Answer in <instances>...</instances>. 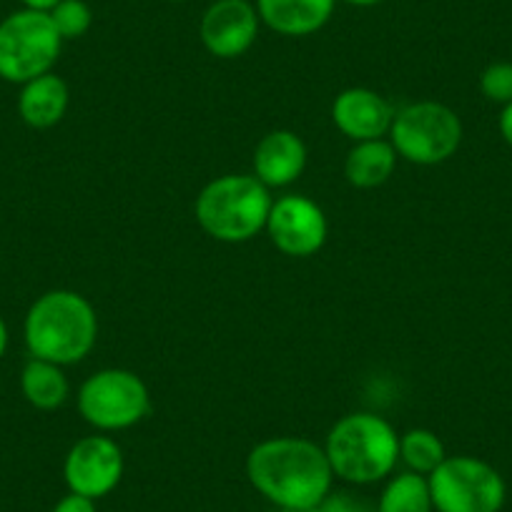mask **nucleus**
<instances>
[{"instance_id":"f257e3e1","label":"nucleus","mask_w":512,"mask_h":512,"mask_svg":"<svg viewBox=\"0 0 512 512\" xmlns=\"http://www.w3.org/2000/svg\"><path fill=\"white\" fill-rule=\"evenodd\" d=\"M251 487L284 512H309L332 492L334 472L322 445L307 437H272L246 457Z\"/></svg>"},{"instance_id":"f03ea898","label":"nucleus","mask_w":512,"mask_h":512,"mask_svg":"<svg viewBox=\"0 0 512 512\" xmlns=\"http://www.w3.org/2000/svg\"><path fill=\"white\" fill-rule=\"evenodd\" d=\"M31 357L53 364H76L91 354L98 337L93 304L71 289H53L31 304L23 324Z\"/></svg>"},{"instance_id":"7ed1b4c3","label":"nucleus","mask_w":512,"mask_h":512,"mask_svg":"<svg viewBox=\"0 0 512 512\" xmlns=\"http://www.w3.org/2000/svg\"><path fill=\"white\" fill-rule=\"evenodd\" d=\"M324 452L334 477L352 485H372L392 475L400 462V435L374 412H352L329 430Z\"/></svg>"},{"instance_id":"20e7f679","label":"nucleus","mask_w":512,"mask_h":512,"mask_svg":"<svg viewBox=\"0 0 512 512\" xmlns=\"http://www.w3.org/2000/svg\"><path fill=\"white\" fill-rule=\"evenodd\" d=\"M272 204L269 189L254 174H226L196 196V221L216 241L241 244L267 229Z\"/></svg>"},{"instance_id":"39448f33","label":"nucleus","mask_w":512,"mask_h":512,"mask_svg":"<svg viewBox=\"0 0 512 512\" xmlns=\"http://www.w3.org/2000/svg\"><path fill=\"white\" fill-rule=\"evenodd\" d=\"M61 48L63 38L58 36L51 16L21 8L0 21V78L23 86L46 76L56 66Z\"/></svg>"},{"instance_id":"423d86ee","label":"nucleus","mask_w":512,"mask_h":512,"mask_svg":"<svg viewBox=\"0 0 512 512\" xmlns=\"http://www.w3.org/2000/svg\"><path fill=\"white\" fill-rule=\"evenodd\" d=\"M390 144L410 164L435 166L452 159L462 144V121L450 106L417 101L395 113Z\"/></svg>"},{"instance_id":"0eeeda50","label":"nucleus","mask_w":512,"mask_h":512,"mask_svg":"<svg viewBox=\"0 0 512 512\" xmlns=\"http://www.w3.org/2000/svg\"><path fill=\"white\" fill-rule=\"evenodd\" d=\"M151 410L149 387L128 369H101L78 390V412L101 432H118L139 425Z\"/></svg>"},{"instance_id":"6e6552de","label":"nucleus","mask_w":512,"mask_h":512,"mask_svg":"<svg viewBox=\"0 0 512 512\" xmlns=\"http://www.w3.org/2000/svg\"><path fill=\"white\" fill-rule=\"evenodd\" d=\"M427 482L437 512H500L507 497L500 472L470 455L445 457Z\"/></svg>"},{"instance_id":"1a4fd4ad","label":"nucleus","mask_w":512,"mask_h":512,"mask_svg":"<svg viewBox=\"0 0 512 512\" xmlns=\"http://www.w3.org/2000/svg\"><path fill=\"white\" fill-rule=\"evenodd\" d=\"M68 492L91 497H106L123 477V452L111 437L91 435L78 440L63 462Z\"/></svg>"},{"instance_id":"9d476101","label":"nucleus","mask_w":512,"mask_h":512,"mask_svg":"<svg viewBox=\"0 0 512 512\" xmlns=\"http://www.w3.org/2000/svg\"><path fill=\"white\" fill-rule=\"evenodd\" d=\"M267 231L272 244L287 256H312L327 241V216L322 206L307 196L289 194L272 204L267 219Z\"/></svg>"},{"instance_id":"9b49d317","label":"nucleus","mask_w":512,"mask_h":512,"mask_svg":"<svg viewBox=\"0 0 512 512\" xmlns=\"http://www.w3.org/2000/svg\"><path fill=\"white\" fill-rule=\"evenodd\" d=\"M259 13L251 0H214L201 16L199 36L216 58H239L259 38Z\"/></svg>"},{"instance_id":"f8f14e48","label":"nucleus","mask_w":512,"mask_h":512,"mask_svg":"<svg viewBox=\"0 0 512 512\" xmlns=\"http://www.w3.org/2000/svg\"><path fill=\"white\" fill-rule=\"evenodd\" d=\"M395 113L392 103L372 88H347L334 98L332 121L347 139L359 144L390 134Z\"/></svg>"},{"instance_id":"ddd939ff","label":"nucleus","mask_w":512,"mask_h":512,"mask_svg":"<svg viewBox=\"0 0 512 512\" xmlns=\"http://www.w3.org/2000/svg\"><path fill=\"white\" fill-rule=\"evenodd\" d=\"M307 146L294 131L277 128L254 149V176L267 189H284L304 174Z\"/></svg>"},{"instance_id":"4468645a","label":"nucleus","mask_w":512,"mask_h":512,"mask_svg":"<svg viewBox=\"0 0 512 512\" xmlns=\"http://www.w3.org/2000/svg\"><path fill=\"white\" fill-rule=\"evenodd\" d=\"M262 26L287 38L322 31L334 16L337 0H254Z\"/></svg>"},{"instance_id":"2eb2a0df","label":"nucleus","mask_w":512,"mask_h":512,"mask_svg":"<svg viewBox=\"0 0 512 512\" xmlns=\"http://www.w3.org/2000/svg\"><path fill=\"white\" fill-rule=\"evenodd\" d=\"M68 98L71 93H68L66 81L51 71L23 83L21 96H18V113L31 128H51L66 116Z\"/></svg>"},{"instance_id":"dca6fc26","label":"nucleus","mask_w":512,"mask_h":512,"mask_svg":"<svg viewBox=\"0 0 512 512\" xmlns=\"http://www.w3.org/2000/svg\"><path fill=\"white\" fill-rule=\"evenodd\" d=\"M397 169V151L390 141H359L344 161V176L357 189H377L387 184Z\"/></svg>"},{"instance_id":"f3484780","label":"nucleus","mask_w":512,"mask_h":512,"mask_svg":"<svg viewBox=\"0 0 512 512\" xmlns=\"http://www.w3.org/2000/svg\"><path fill=\"white\" fill-rule=\"evenodd\" d=\"M21 392L28 405H33L36 410L51 412L66 405L71 384H68L61 364L31 357L21 372Z\"/></svg>"},{"instance_id":"a211bd4d","label":"nucleus","mask_w":512,"mask_h":512,"mask_svg":"<svg viewBox=\"0 0 512 512\" xmlns=\"http://www.w3.org/2000/svg\"><path fill=\"white\" fill-rule=\"evenodd\" d=\"M377 512H435L430 482L417 472H400L384 485Z\"/></svg>"},{"instance_id":"6ab92c4d","label":"nucleus","mask_w":512,"mask_h":512,"mask_svg":"<svg viewBox=\"0 0 512 512\" xmlns=\"http://www.w3.org/2000/svg\"><path fill=\"white\" fill-rule=\"evenodd\" d=\"M447 452L440 437L432 430H410L400 437V460L407 470L430 477L445 462Z\"/></svg>"},{"instance_id":"aec40b11","label":"nucleus","mask_w":512,"mask_h":512,"mask_svg":"<svg viewBox=\"0 0 512 512\" xmlns=\"http://www.w3.org/2000/svg\"><path fill=\"white\" fill-rule=\"evenodd\" d=\"M48 16H51L63 43L83 38L93 26V11L86 0H61Z\"/></svg>"},{"instance_id":"412c9836","label":"nucleus","mask_w":512,"mask_h":512,"mask_svg":"<svg viewBox=\"0 0 512 512\" xmlns=\"http://www.w3.org/2000/svg\"><path fill=\"white\" fill-rule=\"evenodd\" d=\"M480 88L490 101L512 103V63L510 61H497L482 71L480 76Z\"/></svg>"},{"instance_id":"4be33fe9","label":"nucleus","mask_w":512,"mask_h":512,"mask_svg":"<svg viewBox=\"0 0 512 512\" xmlns=\"http://www.w3.org/2000/svg\"><path fill=\"white\" fill-rule=\"evenodd\" d=\"M309 512H377V505H369L352 492H329L322 505Z\"/></svg>"},{"instance_id":"5701e85b","label":"nucleus","mask_w":512,"mask_h":512,"mask_svg":"<svg viewBox=\"0 0 512 512\" xmlns=\"http://www.w3.org/2000/svg\"><path fill=\"white\" fill-rule=\"evenodd\" d=\"M51 512H98V510H96V500L76 495V492H68L66 497H61V500L56 502V507H53Z\"/></svg>"},{"instance_id":"b1692460","label":"nucleus","mask_w":512,"mask_h":512,"mask_svg":"<svg viewBox=\"0 0 512 512\" xmlns=\"http://www.w3.org/2000/svg\"><path fill=\"white\" fill-rule=\"evenodd\" d=\"M500 134L512 146V103H507L500 113Z\"/></svg>"},{"instance_id":"393cba45","label":"nucleus","mask_w":512,"mask_h":512,"mask_svg":"<svg viewBox=\"0 0 512 512\" xmlns=\"http://www.w3.org/2000/svg\"><path fill=\"white\" fill-rule=\"evenodd\" d=\"M23 8H31V11H41V13H51L53 8L61 3V0H21Z\"/></svg>"},{"instance_id":"a878e982","label":"nucleus","mask_w":512,"mask_h":512,"mask_svg":"<svg viewBox=\"0 0 512 512\" xmlns=\"http://www.w3.org/2000/svg\"><path fill=\"white\" fill-rule=\"evenodd\" d=\"M6 349H8V327L6 322H3V317H0V359H3Z\"/></svg>"},{"instance_id":"bb28decb","label":"nucleus","mask_w":512,"mask_h":512,"mask_svg":"<svg viewBox=\"0 0 512 512\" xmlns=\"http://www.w3.org/2000/svg\"><path fill=\"white\" fill-rule=\"evenodd\" d=\"M344 3L357 8H372V6H379V3H384V0H344Z\"/></svg>"},{"instance_id":"cd10ccee","label":"nucleus","mask_w":512,"mask_h":512,"mask_svg":"<svg viewBox=\"0 0 512 512\" xmlns=\"http://www.w3.org/2000/svg\"><path fill=\"white\" fill-rule=\"evenodd\" d=\"M171 3H186V0H171Z\"/></svg>"}]
</instances>
